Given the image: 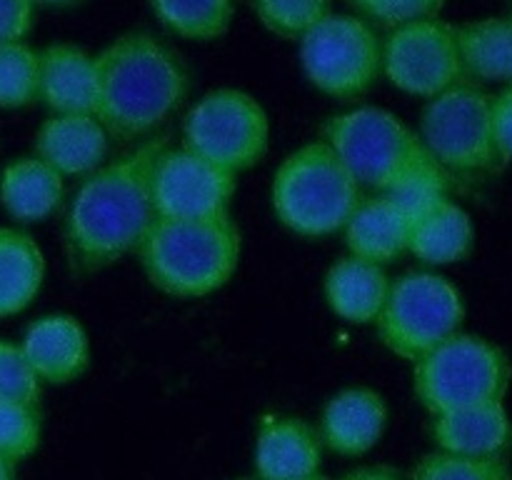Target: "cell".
Masks as SVG:
<instances>
[{"mask_svg": "<svg viewBox=\"0 0 512 480\" xmlns=\"http://www.w3.org/2000/svg\"><path fill=\"white\" fill-rule=\"evenodd\" d=\"M168 148L165 135L88 175L65 218V250L73 270L93 273L138 250L155 223L153 165Z\"/></svg>", "mask_w": 512, "mask_h": 480, "instance_id": "1", "label": "cell"}, {"mask_svg": "<svg viewBox=\"0 0 512 480\" xmlns=\"http://www.w3.org/2000/svg\"><path fill=\"white\" fill-rule=\"evenodd\" d=\"M95 108L113 138L155 133L183 105L190 73L180 55L145 30L123 33L95 55Z\"/></svg>", "mask_w": 512, "mask_h": 480, "instance_id": "2", "label": "cell"}, {"mask_svg": "<svg viewBox=\"0 0 512 480\" xmlns=\"http://www.w3.org/2000/svg\"><path fill=\"white\" fill-rule=\"evenodd\" d=\"M240 248V230L230 215L155 218L140 240L138 255L155 288L175 298H203L230 283Z\"/></svg>", "mask_w": 512, "mask_h": 480, "instance_id": "3", "label": "cell"}, {"mask_svg": "<svg viewBox=\"0 0 512 480\" xmlns=\"http://www.w3.org/2000/svg\"><path fill=\"white\" fill-rule=\"evenodd\" d=\"M360 200V185L325 140L290 153L270 185V203L278 220L305 238L343 230Z\"/></svg>", "mask_w": 512, "mask_h": 480, "instance_id": "4", "label": "cell"}, {"mask_svg": "<svg viewBox=\"0 0 512 480\" xmlns=\"http://www.w3.org/2000/svg\"><path fill=\"white\" fill-rule=\"evenodd\" d=\"M508 353L493 340L455 333L415 360L413 390L430 415L503 400L510 388Z\"/></svg>", "mask_w": 512, "mask_h": 480, "instance_id": "5", "label": "cell"}, {"mask_svg": "<svg viewBox=\"0 0 512 480\" xmlns=\"http://www.w3.org/2000/svg\"><path fill=\"white\" fill-rule=\"evenodd\" d=\"M323 140L343 160L360 188L385 193L400 175L430 158L420 135L395 113L383 108H358L333 115L323 128Z\"/></svg>", "mask_w": 512, "mask_h": 480, "instance_id": "6", "label": "cell"}, {"mask_svg": "<svg viewBox=\"0 0 512 480\" xmlns=\"http://www.w3.org/2000/svg\"><path fill=\"white\" fill-rule=\"evenodd\" d=\"M463 320V295L448 278L405 273L390 283L388 300L375 325L390 353L415 363L450 335L460 333Z\"/></svg>", "mask_w": 512, "mask_h": 480, "instance_id": "7", "label": "cell"}, {"mask_svg": "<svg viewBox=\"0 0 512 480\" xmlns=\"http://www.w3.org/2000/svg\"><path fill=\"white\" fill-rule=\"evenodd\" d=\"M300 63L320 93L355 100L383 73V43L360 15L328 13L300 38Z\"/></svg>", "mask_w": 512, "mask_h": 480, "instance_id": "8", "label": "cell"}, {"mask_svg": "<svg viewBox=\"0 0 512 480\" xmlns=\"http://www.w3.org/2000/svg\"><path fill=\"white\" fill-rule=\"evenodd\" d=\"M420 140L440 168L485 173L503 163L493 133V98L468 80L428 100Z\"/></svg>", "mask_w": 512, "mask_h": 480, "instance_id": "9", "label": "cell"}, {"mask_svg": "<svg viewBox=\"0 0 512 480\" xmlns=\"http://www.w3.org/2000/svg\"><path fill=\"white\" fill-rule=\"evenodd\" d=\"M268 140V113L245 90H210L193 105L183 123V148L235 175L263 160Z\"/></svg>", "mask_w": 512, "mask_h": 480, "instance_id": "10", "label": "cell"}, {"mask_svg": "<svg viewBox=\"0 0 512 480\" xmlns=\"http://www.w3.org/2000/svg\"><path fill=\"white\" fill-rule=\"evenodd\" d=\"M383 73L403 93L428 100L465 83L458 28L430 18L390 30L383 43Z\"/></svg>", "mask_w": 512, "mask_h": 480, "instance_id": "11", "label": "cell"}, {"mask_svg": "<svg viewBox=\"0 0 512 480\" xmlns=\"http://www.w3.org/2000/svg\"><path fill=\"white\" fill-rule=\"evenodd\" d=\"M238 175L188 148H165L153 165V203L158 218L198 220L230 215Z\"/></svg>", "mask_w": 512, "mask_h": 480, "instance_id": "12", "label": "cell"}, {"mask_svg": "<svg viewBox=\"0 0 512 480\" xmlns=\"http://www.w3.org/2000/svg\"><path fill=\"white\" fill-rule=\"evenodd\" d=\"M253 463L258 480H313L323 465V440L308 420L273 415L260 423Z\"/></svg>", "mask_w": 512, "mask_h": 480, "instance_id": "13", "label": "cell"}, {"mask_svg": "<svg viewBox=\"0 0 512 480\" xmlns=\"http://www.w3.org/2000/svg\"><path fill=\"white\" fill-rule=\"evenodd\" d=\"M388 425V405L373 388H345L325 403L320 418L323 448L345 458H360L380 443Z\"/></svg>", "mask_w": 512, "mask_h": 480, "instance_id": "14", "label": "cell"}, {"mask_svg": "<svg viewBox=\"0 0 512 480\" xmlns=\"http://www.w3.org/2000/svg\"><path fill=\"white\" fill-rule=\"evenodd\" d=\"M20 348L40 383L65 385L80 378L90 363L88 333L73 315L53 313L38 318L28 325Z\"/></svg>", "mask_w": 512, "mask_h": 480, "instance_id": "15", "label": "cell"}, {"mask_svg": "<svg viewBox=\"0 0 512 480\" xmlns=\"http://www.w3.org/2000/svg\"><path fill=\"white\" fill-rule=\"evenodd\" d=\"M108 138L93 113L50 115L35 133V155L63 178L90 175L108 155Z\"/></svg>", "mask_w": 512, "mask_h": 480, "instance_id": "16", "label": "cell"}, {"mask_svg": "<svg viewBox=\"0 0 512 480\" xmlns=\"http://www.w3.org/2000/svg\"><path fill=\"white\" fill-rule=\"evenodd\" d=\"M433 440L443 453L493 458L512 445V420L503 400L448 410L433 415Z\"/></svg>", "mask_w": 512, "mask_h": 480, "instance_id": "17", "label": "cell"}, {"mask_svg": "<svg viewBox=\"0 0 512 480\" xmlns=\"http://www.w3.org/2000/svg\"><path fill=\"white\" fill-rule=\"evenodd\" d=\"M95 58L73 43H55L40 50V93L53 115L93 113Z\"/></svg>", "mask_w": 512, "mask_h": 480, "instance_id": "18", "label": "cell"}, {"mask_svg": "<svg viewBox=\"0 0 512 480\" xmlns=\"http://www.w3.org/2000/svg\"><path fill=\"white\" fill-rule=\"evenodd\" d=\"M390 283L383 265L345 255L325 275V300L330 310L350 323H375L388 300Z\"/></svg>", "mask_w": 512, "mask_h": 480, "instance_id": "19", "label": "cell"}, {"mask_svg": "<svg viewBox=\"0 0 512 480\" xmlns=\"http://www.w3.org/2000/svg\"><path fill=\"white\" fill-rule=\"evenodd\" d=\"M343 230L350 255L370 263L385 265L408 250V218L383 193L360 200Z\"/></svg>", "mask_w": 512, "mask_h": 480, "instance_id": "20", "label": "cell"}, {"mask_svg": "<svg viewBox=\"0 0 512 480\" xmlns=\"http://www.w3.org/2000/svg\"><path fill=\"white\" fill-rule=\"evenodd\" d=\"M63 190V175L38 155L13 160L0 173V205L18 223H38L55 213Z\"/></svg>", "mask_w": 512, "mask_h": 480, "instance_id": "21", "label": "cell"}, {"mask_svg": "<svg viewBox=\"0 0 512 480\" xmlns=\"http://www.w3.org/2000/svg\"><path fill=\"white\" fill-rule=\"evenodd\" d=\"M45 258L28 233L0 228V318L23 313L43 288Z\"/></svg>", "mask_w": 512, "mask_h": 480, "instance_id": "22", "label": "cell"}, {"mask_svg": "<svg viewBox=\"0 0 512 480\" xmlns=\"http://www.w3.org/2000/svg\"><path fill=\"white\" fill-rule=\"evenodd\" d=\"M473 243V220L453 200H445L410 225L408 250L428 265L460 263L470 255Z\"/></svg>", "mask_w": 512, "mask_h": 480, "instance_id": "23", "label": "cell"}, {"mask_svg": "<svg viewBox=\"0 0 512 480\" xmlns=\"http://www.w3.org/2000/svg\"><path fill=\"white\" fill-rule=\"evenodd\" d=\"M465 78L512 83V18H483L458 28Z\"/></svg>", "mask_w": 512, "mask_h": 480, "instance_id": "24", "label": "cell"}, {"mask_svg": "<svg viewBox=\"0 0 512 480\" xmlns=\"http://www.w3.org/2000/svg\"><path fill=\"white\" fill-rule=\"evenodd\" d=\"M155 18L185 40L223 38L235 15V0H150Z\"/></svg>", "mask_w": 512, "mask_h": 480, "instance_id": "25", "label": "cell"}, {"mask_svg": "<svg viewBox=\"0 0 512 480\" xmlns=\"http://www.w3.org/2000/svg\"><path fill=\"white\" fill-rule=\"evenodd\" d=\"M383 195L405 215V218H408V223L413 225L415 220H420L423 215H428L430 210H435L438 205H443L445 200H450L448 175H445V168H440L433 160V155H430L423 163L413 165L408 173L400 175Z\"/></svg>", "mask_w": 512, "mask_h": 480, "instance_id": "26", "label": "cell"}, {"mask_svg": "<svg viewBox=\"0 0 512 480\" xmlns=\"http://www.w3.org/2000/svg\"><path fill=\"white\" fill-rule=\"evenodd\" d=\"M40 93V53L25 43L0 48V108H25Z\"/></svg>", "mask_w": 512, "mask_h": 480, "instance_id": "27", "label": "cell"}, {"mask_svg": "<svg viewBox=\"0 0 512 480\" xmlns=\"http://www.w3.org/2000/svg\"><path fill=\"white\" fill-rule=\"evenodd\" d=\"M410 480H512V475L503 455L465 458V455L435 450L420 458Z\"/></svg>", "mask_w": 512, "mask_h": 480, "instance_id": "28", "label": "cell"}, {"mask_svg": "<svg viewBox=\"0 0 512 480\" xmlns=\"http://www.w3.org/2000/svg\"><path fill=\"white\" fill-rule=\"evenodd\" d=\"M43 435V418L38 403L0 400V458L10 463L33 455Z\"/></svg>", "mask_w": 512, "mask_h": 480, "instance_id": "29", "label": "cell"}, {"mask_svg": "<svg viewBox=\"0 0 512 480\" xmlns=\"http://www.w3.org/2000/svg\"><path fill=\"white\" fill-rule=\"evenodd\" d=\"M253 8L270 33L300 40L330 13V0H253Z\"/></svg>", "mask_w": 512, "mask_h": 480, "instance_id": "30", "label": "cell"}, {"mask_svg": "<svg viewBox=\"0 0 512 480\" xmlns=\"http://www.w3.org/2000/svg\"><path fill=\"white\" fill-rule=\"evenodd\" d=\"M360 10L365 23L395 30L418 20L438 18L445 0H350Z\"/></svg>", "mask_w": 512, "mask_h": 480, "instance_id": "31", "label": "cell"}, {"mask_svg": "<svg viewBox=\"0 0 512 480\" xmlns=\"http://www.w3.org/2000/svg\"><path fill=\"white\" fill-rule=\"evenodd\" d=\"M40 378L30 368L23 348L0 338V400L38 403Z\"/></svg>", "mask_w": 512, "mask_h": 480, "instance_id": "32", "label": "cell"}, {"mask_svg": "<svg viewBox=\"0 0 512 480\" xmlns=\"http://www.w3.org/2000/svg\"><path fill=\"white\" fill-rule=\"evenodd\" d=\"M35 20V0H0V48L23 43Z\"/></svg>", "mask_w": 512, "mask_h": 480, "instance_id": "33", "label": "cell"}, {"mask_svg": "<svg viewBox=\"0 0 512 480\" xmlns=\"http://www.w3.org/2000/svg\"><path fill=\"white\" fill-rule=\"evenodd\" d=\"M493 133L503 163L512 160V83L493 98Z\"/></svg>", "mask_w": 512, "mask_h": 480, "instance_id": "34", "label": "cell"}, {"mask_svg": "<svg viewBox=\"0 0 512 480\" xmlns=\"http://www.w3.org/2000/svg\"><path fill=\"white\" fill-rule=\"evenodd\" d=\"M340 480H408L403 473L388 465H360V468L345 473Z\"/></svg>", "mask_w": 512, "mask_h": 480, "instance_id": "35", "label": "cell"}, {"mask_svg": "<svg viewBox=\"0 0 512 480\" xmlns=\"http://www.w3.org/2000/svg\"><path fill=\"white\" fill-rule=\"evenodd\" d=\"M0 480H15V463L8 458H0Z\"/></svg>", "mask_w": 512, "mask_h": 480, "instance_id": "36", "label": "cell"}, {"mask_svg": "<svg viewBox=\"0 0 512 480\" xmlns=\"http://www.w3.org/2000/svg\"><path fill=\"white\" fill-rule=\"evenodd\" d=\"M35 3H43V5H55V8H68V5L80 3V0H35Z\"/></svg>", "mask_w": 512, "mask_h": 480, "instance_id": "37", "label": "cell"}, {"mask_svg": "<svg viewBox=\"0 0 512 480\" xmlns=\"http://www.w3.org/2000/svg\"><path fill=\"white\" fill-rule=\"evenodd\" d=\"M313 480H330V478H325V475L323 473H320V475H315V478Z\"/></svg>", "mask_w": 512, "mask_h": 480, "instance_id": "38", "label": "cell"}, {"mask_svg": "<svg viewBox=\"0 0 512 480\" xmlns=\"http://www.w3.org/2000/svg\"><path fill=\"white\" fill-rule=\"evenodd\" d=\"M238 480H258V478H238Z\"/></svg>", "mask_w": 512, "mask_h": 480, "instance_id": "39", "label": "cell"}]
</instances>
